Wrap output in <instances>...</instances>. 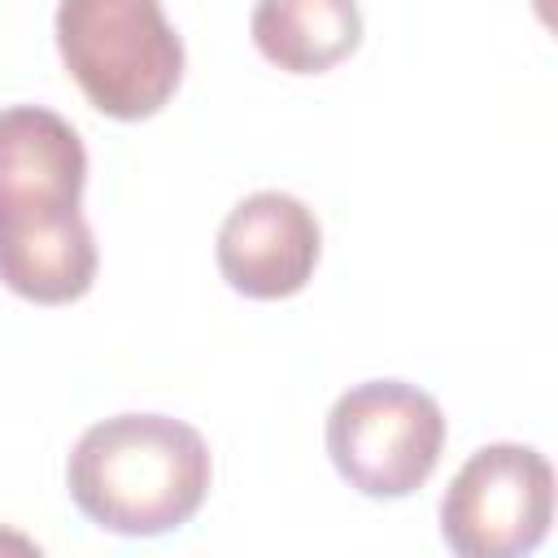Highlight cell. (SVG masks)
<instances>
[{
    "label": "cell",
    "mask_w": 558,
    "mask_h": 558,
    "mask_svg": "<svg viewBox=\"0 0 558 558\" xmlns=\"http://www.w3.org/2000/svg\"><path fill=\"white\" fill-rule=\"evenodd\" d=\"M87 148L44 105L0 109V283L35 305H70L96 283V235L83 218Z\"/></svg>",
    "instance_id": "1"
},
{
    "label": "cell",
    "mask_w": 558,
    "mask_h": 558,
    "mask_svg": "<svg viewBox=\"0 0 558 558\" xmlns=\"http://www.w3.org/2000/svg\"><path fill=\"white\" fill-rule=\"evenodd\" d=\"M214 480L205 436L170 414L92 423L65 462L70 501L113 536H166L205 506Z\"/></svg>",
    "instance_id": "2"
},
{
    "label": "cell",
    "mask_w": 558,
    "mask_h": 558,
    "mask_svg": "<svg viewBox=\"0 0 558 558\" xmlns=\"http://www.w3.org/2000/svg\"><path fill=\"white\" fill-rule=\"evenodd\" d=\"M57 52L92 109L144 122L183 78V39L161 0H61Z\"/></svg>",
    "instance_id": "3"
},
{
    "label": "cell",
    "mask_w": 558,
    "mask_h": 558,
    "mask_svg": "<svg viewBox=\"0 0 558 558\" xmlns=\"http://www.w3.org/2000/svg\"><path fill=\"white\" fill-rule=\"evenodd\" d=\"M445 449V410L405 379H366L327 414V458L362 497L397 501L418 493Z\"/></svg>",
    "instance_id": "4"
},
{
    "label": "cell",
    "mask_w": 558,
    "mask_h": 558,
    "mask_svg": "<svg viewBox=\"0 0 558 558\" xmlns=\"http://www.w3.org/2000/svg\"><path fill=\"white\" fill-rule=\"evenodd\" d=\"M554 523V466L541 449L497 440L475 449L440 497V536L462 558L532 554Z\"/></svg>",
    "instance_id": "5"
},
{
    "label": "cell",
    "mask_w": 558,
    "mask_h": 558,
    "mask_svg": "<svg viewBox=\"0 0 558 558\" xmlns=\"http://www.w3.org/2000/svg\"><path fill=\"white\" fill-rule=\"evenodd\" d=\"M323 231L305 201L292 192H253L218 227V270L231 292L248 301L296 296L318 266Z\"/></svg>",
    "instance_id": "6"
},
{
    "label": "cell",
    "mask_w": 558,
    "mask_h": 558,
    "mask_svg": "<svg viewBox=\"0 0 558 558\" xmlns=\"http://www.w3.org/2000/svg\"><path fill=\"white\" fill-rule=\"evenodd\" d=\"M248 35L283 74H327L357 52L362 9L357 0H257Z\"/></svg>",
    "instance_id": "7"
}]
</instances>
